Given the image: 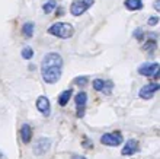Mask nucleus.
Masks as SVG:
<instances>
[{"instance_id": "5", "label": "nucleus", "mask_w": 160, "mask_h": 159, "mask_svg": "<svg viewBox=\"0 0 160 159\" xmlns=\"http://www.w3.org/2000/svg\"><path fill=\"white\" fill-rule=\"evenodd\" d=\"M138 73H140L141 76L157 79V77H159V63H146V64L140 66Z\"/></svg>"}, {"instance_id": "17", "label": "nucleus", "mask_w": 160, "mask_h": 159, "mask_svg": "<svg viewBox=\"0 0 160 159\" xmlns=\"http://www.w3.org/2000/svg\"><path fill=\"white\" fill-rule=\"evenodd\" d=\"M33 31H35V25H33L32 22H26V24H24V26H22V34H24L26 38H32Z\"/></svg>"}, {"instance_id": "16", "label": "nucleus", "mask_w": 160, "mask_h": 159, "mask_svg": "<svg viewBox=\"0 0 160 159\" xmlns=\"http://www.w3.org/2000/svg\"><path fill=\"white\" fill-rule=\"evenodd\" d=\"M124 5L128 10H140L143 7V0H125Z\"/></svg>"}, {"instance_id": "2", "label": "nucleus", "mask_w": 160, "mask_h": 159, "mask_svg": "<svg viewBox=\"0 0 160 159\" xmlns=\"http://www.w3.org/2000/svg\"><path fill=\"white\" fill-rule=\"evenodd\" d=\"M95 3V0H73L70 5V13L73 16H80L83 15L86 10L92 7Z\"/></svg>"}, {"instance_id": "11", "label": "nucleus", "mask_w": 160, "mask_h": 159, "mask_svg": "<svg viewBox=\"0 0 160 159\" xmlns=\"http://www.w3.org/2000/svg\"><path fill=\"white\" fill-rule=\"evenodd\" d=\"M140 149V145H138V142L134 139H130L125 142V145H124L122 148V152L121 153L124 155V156H132V155L136 153L137 150Z\"/></svg>"}, {"instance_id": "1", "label": "nucleus", "mask_w": 160, "mask_h": 159, "mask_svg": "<svg viewBox=\"0 0 160 159\" xmlns=\"http://www.w3.org/2000/svg\"><path fill=\"white\" fill-rule=\"evenodd\" d=\"M48 34L54 35V37H57V38H60V39H69L73 37L74 29L67 22H56V24H52L48 28Z\"/></svg>"}, {"instance_id": "24", "label": "nucleus", "mask_w": 160, "mask_h": 159, "mask_svg": "<svg viewBox=\"0 0 160 159\" xmlns=\"http://www.w3.org/2000/svg\"><path fill=\"white\" fill-rule=\"evenodd\" d=\"M71 159H87V158L82 156V155H73V156H71Z\"/></svg>"}, {"instance_id": "10", "label": "nucleus", "mask_w": 160, "mask_h": 159, "mask_svg": "<svg viewBox=\"0 0 160 159\" xmlns=\"http://www.w3.org/2000/svg\"><path fill=\"white\" fill-rule=\"evenodd\" d=\"M160 89V85L157 82H153V83H149L146 86L141 88V91H140V97L143 99H150V98L154 97V93Z\"/></svg>"}, {"instance_id": "6", "label": "nucleus", "mask_w": 160, "mask_h": 159, "mask_svg": "<svg viewBox=\"0 0 160 159\" xmlns=\"http://www.w3.org/2000/svg\"><path fill=\"white\" fill-rule=\"evenodd\" d=\"M63 67V58L58 53H48L42 58V67Z\"/></svg>"}, {"instance_id": "12", "label": "nucleus", "mask_w": 160, "mask_h": 159, "mask_svg": "<svg viewBox=\"0 0 160 159\" xmlns=\"http://www.w3.org/2000/svg\"><path fill=\"white\" fill-rule=\"evenodd\" d=\"M37 108L42 116H45V117L50 116V112H51V105H50L48 98L47 97H39L37 99Z\"/></svg>"}, {"instance_id": "25", "label": "nucleus", "mask_w": 160, "mask_h": 159, "mask_svg": "<svg viewBox=\"0 0 160 159\" xmlns=\"http://www.w3.org/2000/svg\"><path fill=\"white\" fill-rule=\"evenodd\" d=\"M159 3H160V0H154V9L156 10H160V5H159Z\"/></svg>"}, {"instance_id": "15", "label": "nucleus", "mask_w": 160, "mask_h": 159, "mask_svg": "<svg viewBox=\"0 0 160 159\" xmlns=\"http://www.w3.org/2000/svg\"><path fill=\"white\" fill-rule=\"evenodd\" d=\"M71 95H73V91H71V89L63 91L61 93H60V97H58V105H60V107H66L67 104H69V101H70Z\"/></svg>"}, {"instance_id": "3", "label": "nucleus", "mask_w": 160, "mask_h": 159, "mask_svg": "<svg viewBox=\"0 0 160 159\" xmlns=\"http://www.w3.org/2000/svg\"><path fill=\"white\" fill-rule=\"evenodd\" d=\"M100 142L102 145L105 146H111V148H115V146H119L124 142V137L121 134V131H109V133H105L100 137Z\"/></svg>"}, {"instance_id": "22", "label": "nucleus", "mask_w": 160, "mask_h": 159, "mask_svg": "<svg viewBox=\"0 0 160 159\" xmlns=\"http://www.w3.org/2000/svg\"><path fill=\"white\" fill-rule=\"evenodd\" d=\"M74 83L80 85V86H85L86 83H87V77H86V76H80V77H77V79L74 80Z\"/></svg>"}, {"instance_id": "23", "label": "nucleus", "mask_w": 160, "mask_h": 159, "mask_svg": "<svg viewBox=\"0 0 160 159\" xmlns=\"http://www.w3.org/2000/svg\"><path fill=\"white\" fill-rule=\"evenodd\" d=\"M157 22H159V16H151V18H149V20H147L149 26H154Z\"/></svg>"}, {"instance_id": "14", "label": "nucleus", "mask_w": 160, "mask_h": 159, "mask_svg": "<svg viewBox=\"0 0 160 159\" xmlns=\"http://www.w3.org/2000/svg\"><path fill=\"white\" fill-rule=\"evenodd\" d=\"M20 139L25 145H28L31 139H32V127L29 124H24L20 127Z\"/></svg>"}, {"instance_id": "19", "label": "nucleus", "mask_w": 160, "mask_h": 159, "mask_svg": "<svg viewBox=\"0 0 160 159\" xmlns=\"http://www.w3.org/2000/svg\"><path fill=\"white\" fill-rule=\"evenodd\" d=\"M22 57H24L25 60H31V58L33 57V50L31 48V47H25V48L22 50Z\"/></svg>"}, {"instance_id": "4", "label": "nucleus", "mask_w": 160, "mask_h": 159, "mask_svg": "<svg viewBox=\"0 0 160 159\" xmlns=\"http://www.w3.org/2000/svg\"><path fill=\"white\" fill-rule=\"evenodd\" d=\"M61 77V67H42V79L47 83H56Z\"/></svg>"}, {"instance_id": "13", "label": "nucleus", "mask_w": 160, "mask_h": 159, "mask_svg": "<svg viewBox=\"0 0 160 159\" xmlns=\"http://www.w3.org/2000/svg\"><path fill=\"white\" fill-rule=\"evenodd\" d=\"M157 34H149V38H147L146 44L143 45V50L146 53H153L156 48H157Z\"/></svg>"}, {"instance_id": "7", "label": "nucleus", "mask_w": 160, "mask_h": 159, "mask_svg": "<svg viewBox=\"0 0 160 159\" xmlns=\"http://www.w3.org/2000/svg\"><path fill=\"white\" fill-rule=\"evenodd\" d=\"M92 86L96 92H102L105 95H109L113 88V83L111 80H105V79H95L92 82Z\"/></svg>"}, {"instance_id": "8", "label": "nucleus", "mask_w": 160, "mask_h": 159, "mask_svg": "<svg viewBox=\"0 0 160 159\" xmlns=\"http://www.w3.org/2000/svg\"><path fill=\"white\" fill-rule=\"evenodd\" d=\"M50 148H51V140L48 137H41V139H38V142L33 146V152H35V155L41 156V155L47 153Z\"/></svg>"}, {"instance_id": "18", "label": "nucleus", "mask_w": 160, "mask_h": 159, "mask_svg": "<svg viewBox=\"0 0 160 159\" xmlns=\"http://www.w3.org/2000/svg\"><path fill=\"white\" fill-rule=\"evenodd\" d=\"M57 9V0H48L47 3H44L42 10L45 13H51L52 10Z\"/></svg>"}, {"instance_id": "21", "label": "nucleus", "mask_w": 160, "mask_h": 159, "mask_svg": "<svg viewBox=\"0 0 160 159\" xmlns=\"http://www.w3.org/2000/svg\"><path fill=\"white\" fill-rule=\"evenodd\" d=\"M83 148L85 149H92L93 148V142L90 139H87V137H83Z\"/></svg>"}, {"instance_id": "26", "label": "nucleus", "mask_w": 160, "mask_h": 159, "mask_svg": "<svg viewBox=\"0 0 160 159\" xmlns=\"http://www.w3.org/2000/svg\"><path fill=\"white\" fill-rule=\"evenodd\" d=\"M0 159H5V156H3V153H2V150H0Z\"/></svg>"}, {"instance_id": "9", "label": "nucleus", "mask_w": 160, "mask_h": 159, "mask_svg": "<svg viewBox=\"0 0 160 159\" xmlns=\"http://www.w3.org/2000/svg\"><path fill=\"white\" fill-rule=\"evenodd\" d=\"M86 104H87V95L86 92H79L76 95V107H77V117H82L85 116V110H86Z\"/></svg>"}, {"instance_id": "20", "label": "nucleus", "mask_w": 160, "mask_h": 159, "mask_svg": "<svg viewBox=\"0 0 160 159\" xmlns=\"http://www.w3.org/2000/svg\"><path fill=\"white\" fill-rule=\"evenodd\" d=\"M134 38L138 39V41H141V39H144V32H143L141 28H138L134 31Z\"/></svg>"}]
</instances>
